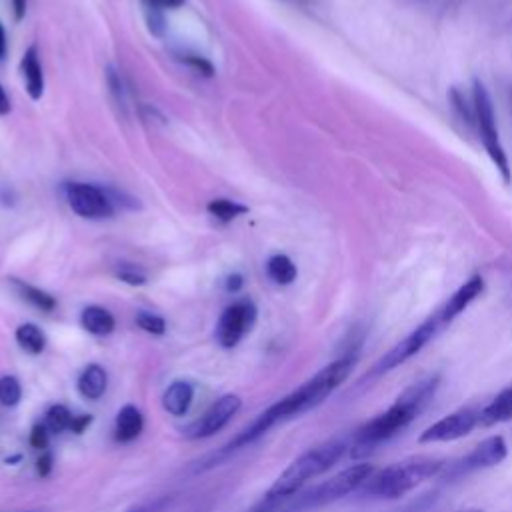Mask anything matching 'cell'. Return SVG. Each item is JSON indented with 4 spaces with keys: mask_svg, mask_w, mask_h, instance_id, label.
<instances>
[{
    "mask_svg": "<svg viewBox=\"0 0 512 512\" xmlns=\"http://www.w3.org/2000/svg\"><path fill=\"white\" fill-rule=\"evenodd\" d=\"M512 420V384L500 390L486 406L480 408V426L488 428Z\"/></svg>",
    "mask_w": 512,
    "mask_h": 512,
    "instance_id": "15",
    "label": "cell"
},
{
    "mask_svg": "<svg viewBox=\"0 0 512 512\" xmlns=\"http://www.w3.org/2000/svg\"><path fill=\"white\" fill-rule=\"evenodd\" d=\"M20 68H22V76H24L26 90H28L30 98L38 100L42 96V92H44V74H42L40 60H38V50L34 46H30L24 52Z\"/></svg>",
    "mask_w": 512,
    "mask_h": 512,
    "instance_id": "18",
    "label": "cell"
},
{
    "mask_svg": "<svg viewBox=\"0 0 512 512\" xmlns=\"http://www.w3.org/2000/svg\"><path fill=\"white\" fill-rule=\"evenodd\" d=\"M144 428V418H142V412L132 406V404H126L118 410L116 414V422H114V438L118 442H132L140 436Z\"/></svg>",
    "mask_w": 512,
    "mask_h": 512,
    "instance_id": "17",
    "label": "cell"
},
{
    "mask_svg": "<svg viewBox=\"0 0 512 512\" xmlns=\"http://www.w3.org/2000/svg\"><path fill=\"white\" fill-rule=\"evenodd\" d=\"M108 84H110V90L112 94L116 96L118 104L124 106V88H122V82H120V76L116 74L114 68H108Z\"/></svg>",
    "mask_w": 512,
    "mask_h": 512,
    "instance_id": "30",
    "label": "cell"
},
{
    "mask_svg": "<svg viewBox=\"0 0 512 512\" xmlns=\"http://www.w3.org/2000/svg\"><path fill=\"white\" fill-rule=\"evenodd\" d=\"M10 112V98L4 92V88L0 86V114H8Z\"/></svg>",
    "mask_w": 512,
    "mask_h": 512,
    "instance_id": "38",
    "label": "cell"
},
{
    "mask_svg": "<svg viewBox=\"0 0 512 512\" xmlns=\"http://www.w3.org/2000/svg\"><path fill=\"white\" fill-rule=\"evenodd\" d=\"M22 398V386L16 376H0V404L2 406H16Z\"/></svg>",
    "mask_w": 512,
    "mask_h": 512,
    "instance_id": "25",
    "label": "cell"
},
{
    "mask_svg": "<svg viewBox=\"0 0 512 512\" xmlns=\"http://www.w3.org/2000/svg\"><path fill=\"white\" fill-rule=\"evenodd\" d=\"M106 386L108 374L100 364H88L76 380V388L80 396H84L86 400H100L106 392Z\"/></svg>",
    "mask_w": 512,
    "mask_h": 512,
    "instance_id": "16",
    "label": "cell"
},
{
    "mask_svg": "<svg viewBox=\"0 0 512 512\" xmlns=\"http://www.w3.org/2000/svg\"><path fill=\"white\" fill-rule=\"evenodd\" d=\"M506 456H508L506 440L500 434L488 436L478 446H474L470 452H466L462 458H458V460L450 462L448 466H444L446 468V478L456 480V478H462V476L472 474L476 470H484V468L496 466Z\"/></svg>",
    "mask_w": 512,
    "mask_h": 512,
    "instance_id": "8",
    "label": "cell"
},
{
    "mask_svg": "<svg viewBox=\"0 0 512 512\" xmlns=\"http://www.w3.org/2000/svg\"><path fill=\"white\" fill-rule=\"evenodd\" d=\"M448 98H450V102H452V108L458 112V116H460L468 126H474V106L466 102L464 94L454 86V88H450Z\"/></svg>",
    "mask_w": 512,
    "mask_h": 512,
    "instance_id": "26",
    "label": "cell"
},
{
    "mask_svg": "<svg viewBox=\"0 0 512 512\" xmlns=\"http://www.w3.org/2000/svg\"><path fill=\"white\" fill-rule=\"evenodd\" d=\"M188 64H192L194 68L202 70L206 76H210V74H212V64H210V62H206V60H202V58H198V56L188 58Z\"/></svg>",
    "mask_w": 512,
    "mask_h": 512,
    "instance_id": "36",
    "label": "cell"
},
{
    "mask_svg": "<svg viewBox=\"0 0 512 512\" xmlns=\"http://www.w3.org/2000/svg\"><path fill=\"white\" fill-rule=\"evenodd\" d=\"M482 292H484V278L478 276V274L470 276V278L446 300V304H444L442 308H438L440 314H442V318H444V322L450 324V322H452L456 316H460Z\"/></svg>",
    "mask_w": 512,
    "mask_h": 512,
    "instance_id": "13",
    "label": "cell"
},
{
    "mask_svg": "<svg viewBox=\"0 0 512 512\" xmlns=\"http://www.w3.org/2000/svg\"><path fill=\"white\" fill-rule=\"evenodd\" d=\"M346 450H348L346 440L332 438L302 452L278 474V478L272 482V486L264 496L270 500H284L298 494L308 480L328 472L336 462H340Z\"/></svg>",
    "mask_w": 512,
    "mask_h": 512,
    "instance_id": "4",
    "label": "cell"
},
{
    "mask_svg": "<svg viewBox=\"0 0 512 512\" xmlns=\"http://www.w3.org/2000/svg\"><path fill=\"white\" fill-rule=\"evenodd\" d=\"M440 386V374H428L412 382L384 412L370 418L364 426L358 428L350 454L360 458L372 452L378 444L390 440L400 430H404L434 398Z\"/></svg>",
    "mask_w": 512,
    "mask_h": 512,
    "instance_id": "1",
    "label": "cell"
},
{
    "mask_svg": "<svg viewBox=\"0 0 512 512\" xmlns=\"http://www.w3.org/2000/svg\"><path fill=\"white\" fill-rule=\"evenodd\" d=\"M118 278L124 280V282H128V284H134V286H140V284L146 282V276L140 274V272H136L134 268H122V270H118Z\"/></svg>",
    "mask_w": 512,
    "mask_h": 512,
    "instance_id": "31",
    "label": "cell"
},
{
    "mask_svg": "<svg viewBox=\"0 0 512 512\" xmlns=\"http://www.w3.org/2000/svg\"><path fill=\"white\" fill-rule=\"evenodd\" d=\"M16 342H18V346L24 350V352H28V354H40L42 350H44V346H46V336H44V332L36 326V324H30V322H26V324H20L18 328H16Z\"/></svg>",
    "mask_w": 512,
    "mask_h": 512,
    "instance_id": "21",
    "label": "cell"
},
{
    "mask_svg": "<svg viewBox=\"0 0 512 512\" xmlns=\"http://www.w3.org/2000/svg\"><path fill=\"white\" fill-rule=\"evenodd\" d=\"M354 364H356V356L352 354H344L332 360L330 364L320 368L312 378L302 382L296 390H292L290 394H286L284 398L276 400L266 410H262L258 416H254L252 418L254 426L264 436L276 424L316 408L350 376Z\"/></svg>",
    "mask_w": 512,
    "mask_h": 512,
    "instance_id": "2",
    "label": "cell"
},
{
    "mask_svg": "<svg viewBox=\"0 0 512 512\" xmlns=\"http://www.w3.org/2000/svg\"><path fill=\"white\" fill-rule=\"evenodd\" d=\"M472 106H474V128L478 130V138L486 154L490 156L492 164L500 172L504 184H512V168L508 162V154L500 142L494 104L484 82L478 78H474V84H472Z\"/></svg>",
    "mask_w": 512,
    "mask_h": 512,
    "instance_id": "6",
    "label": "cell"
},
{
    "mask_svg": "<svg viewBox=\"0 0 512 512\" xmlns=\"http://www.w3.org/2000/svg\"><path fill=\"white\" fill-rule=\"evenodd\" d=\"M4 52H6V32L0 24V56H4Z\"/></svg>",
    "mask_w": 512,
    "mask_h": 512,
    "instance_id": "40",
    "label": "cell"
},
{
    "mask_svg": "<svg viewBox=\"0 0 512 512\" xmlns=\"http://www.w3.org/2000/svg\"><path fill=\"white\" fill-rule=\"evenodd\" d=\"M256 306L250 300H238L230 304L218 318L216 340L222 348H234L256 322Z\"/></svg>",
    "mask_w": 512,
    "mask_h": 512,
    "instance_id": "10",
    "label": "cell"
},
{
    "mask_svg": "<svg viewBox=\"0 0 512 512\" xmlns=\"http://www.w3.org/2000/svg\"><path fill=\"white\" fill-rule=\"evenodd\" d=\"M12 6H14V16L16 20H20L26 12V0H12Z\"/></svg>",
    "mask_w": 512,
    "mask_h": 512,
    "instance_id": "39",
    "label": "cell"
},
{
    "mask_svg": "<svg viewBox=\"0 0 512 512\" xmlns=\"http://www.w3.org/2000/svg\"><path fill=\"white\" fill-rule=\"evenodd\" d=\"M242 284H244V280H242V276H240V274H232V276H228V278H226V290H230V292L240 290V288H242Z\"/></svg>",
    "mask_w": 512,
    "mask_h": 512,
    "instance_id": "37",
    "label": "cell"
},
{
    "mask_svg": "<svg viewBox=\"0 0 512 512\" xmlns=\"http://www.w3.org/2000/svg\"><path fill=\"white\" fill-rule=\"evenodd\" d=\"M480 426V408L476 406H462L444 418L436 420L428 426L420 436V444H434V442H452L468 436L474 428Z\"/></svg>",
    "mask_w": 512,
    "mask_h": 512,
    "instance_id": "9",
    "label": "cell"
},
{
    "mask_svg": "<svg viewBox=\"0 0 512 512\" xmlns=\"http://www.w3.org/2000/svg\"><path fill=\"white\" fill-rule=\"evenodd\" d=\"M68 206L82 218L90 220H100V218H110L114 214L112 200L106 196L104 190H100L94 184L86 182H70L64 188Z\"/></svg>",
    "mask_w": 512,
    "mask_h": 512,
    "instance_id": "11",
    "label": "cell"
},
{
    "mask_svg": "<svg viewBox=\"0 0 512 512\" xmlns=\"http://www.w3.org/2000/svg\"><path fill=\"white\" fill-rule=\"evenodd\" d=\"M36 470H38V474H40L42 478L50 474V470H52V454H50V452L42 450V454H40V458H38V462H36Z\"/></svg>",
    "mask_w": 512,
    "mask_h": 512,
    "instance_id": "32",
    "label": "cell"
},
{
    "mask_svg": "<svg viewBox=\"0 0 512 512\" xmlns=\"http://www.w3.org/2000/svg\"><path fill=\"white\" fill-rule=\"evenodd\" d=\"M444 326H448L440 314V310H436L432 316H428L424 322H420L410 334H406L400 342H396L388 352H384V356H380V360L372 366L370 376H382L394 368H398L400 364L408 362L412 356H416Z\"/></svg>",
    "mask_w": 512,
    "mask_h": 512,
    "instance_id": "7",
    "label": "cell"
},
{
    "mask_svg": "<svg viewBox=\"0 0 512 512\" xmlns=\"http://www.w3.org/2000/svg\"><path fill=\"white\" fill-rule=\"evenodd\" d=\"M282 500H270V498H262L250 512H278V506H280Z\"/></svg>",
    "mask_w": 512,
    "mask_h": 512,
    "instance_id": "33",
    "label": "cell"
},
{
    "mask_svg": "<svg viewBox=\"0 0 512 512\" xmlns=\"http://www.w3.org/2000/svg\"><path fill=\"white\" fill-rule=\"evenodd\" d=\"M372 474H374L372 464H368V462L352 464V466L340 470L338 474H334L332 478L324 480L322 484H318L302 494L284 498L278 506V512H308V510H316L326 504H332V502L348 496L350 492L362 488V484Z\"/></svg>",
    "mask_w": 512,
    "mask_h": 512,
    "instance_id": "5",
    "label": "cell"
},
{
    "mask_svg": "<svg viewBox=\"0 0 512 512\" xmlns=\"http://www.w3.org/2000/svg\"><path fill=\"white\" fill-rule=\"evenodd\" d=\"M194 400V384L190 380H172L164 394H162V406L172 416H184Z\"/></svg>",
    "mask_w": 512,
    "mask_h": 512,
    "instance_id": "14",
    "label": "cell"
},
{
    "mask_svg": "<svg viewBox=\"0 0 512 512\" xmlns=\"http://www.w3.org/2000/svg\"><path fill=\"white\" fill-rule=\"evenodd\" d=\"M150 8H178L184 0H144Z\"/></svg>",
    "mask_w": 512,
    "mask_h": 512,
    "instance_id": "35",
    "label": "cell"
},
{
    "mask_svg": "<svg viewBox=\"0 0 512 512\" xmlns=\"http://www.w3.org/2000/svg\"><path fill=\"white\" fill-rule=\"evenodd\" d=\"M90 422H92V416H90V414H80V416H76V418H74V424H72V432H74V434H82L84 428H86Z\"/></svg>",
    "mask_w": 512,
    "mask_h": 512,
    "instance_id": "34",
    "label": "cell"
},
{
    "mask_svg": "<svg viewBox=\"0 0 512 512\" xmlns=\"http://www.w3.org/2000/svg\"><path fill=\"white\" fill-rule=\"evenodd\" d=\"M170 504V498L168 496H162V498H156V500H150V502H140V504H134L130 508H126L124 512H164V508Z\"/></svg>",
    "mask_w": 512,
    "mask_h": 512,
    "instance_id": "28",
    "label": "cell"
},
{
    "mask_svg": "<svg viewBox=\"0 0 512 512\" xmlns=\"http://www.w3.org/2000/svg\"><path fill=\"white\" fill-rule=\"evenodd\" d=\"M136 324L148 332V334H154V336H162L166 332V322L162 316L158 314H152V312H138L136 314Z\"/></svg>",
    "mask_w": 512,
    "mask_h": 512,
    "instance_id": "27",
    "label": "cell"
},
{
    "mask_svg": "<svg viewBox=\"0 0 512 512\" xmlns=\"http://www.w3.org/2000/svg\"><path fill=\"white\" fill-rule=\"evenodd\" d=\"M12 284H14L16 292H18L28 304H32L34 308H38V310H42V312H52V310L56 308V300H54V296H50L48 292H44V290H40V288H36V286H30V284H26V282H22V280H16V278H12Z\"/></svg>",
    "mask_w": 512,
    "mask_h": 512,
    "instance_id": "22",
    "label": "cell"
},
{
    "mask_svg": "<svg viewBox=\"0 0 512 512\" xmlns=\"http://www.w3.org/2000/svg\"><path fill=\"white\" fill-rule=\"evenodd\" d=\"M242 406V400L238 394H224L220 396L200 418H196L186 430L184 436L190 440H200V438H210L216 432H220L232 416L238 414Z\"/></svg>",
    "mask_w": 512,
    "mask_h": 512,
    "instance_id": "12",
    "label": "cell"
},
{
    "mask_svg": "<svg viewBox=\"0 0 512 512\" xmlns=\"http://www.w3.org/2000/svg\"><path fill=\"white\" fill-rule=\"evenodd\" d=\"M74 414L62 406V404H54L48 408L46 418H44V426L48 428L50 434H60V432H72V424H74Z\"/></svg>",
    "mask_w": 512,
    "mask_h": 512,
    "instance_id": "23",
    "label": "cell"
},
{
    "mask_svg": "<svg viewBox=\"0 0 512 512\" xmlns=\"http://www.w3.org/2000/svg\"><path fill=\"white\" fill-rule=\"evenodd\" d=\"M458 512H482V510H478V508H468V510H458Z\"/></svg>",
    "mask_w": 512,
    "mask_h": 512,
    "instance_id": "41",
    "label": "cell"
},
{
    "mask_svg": "<svg viewBox=\"0 0 512 512\" xmlns=\"http://www.w3.org/2000/svg\"><path fill=\"white\" fill-rule=\"evenodd\" d=\"M80 324L92 336H108L114 332L116 320L114 316L102 306H86L80 314Z\"/></svg>",
    "mask_w": 512,
    "mask_h": 512,
    "instance_id": "19",
    "label": "cell"
},
{
    "mask_svg": "<svg viewBox=\"0 0 512 512\" xmlns=\"http://www.w3.org/2000/svg\"><path fill=\"white\" fill-rule=\"evenodd\" d=\"M48 438H50V432H48V428L44 426V422H42V424H36V426L32 428V432H30V444H32L34 448H38V450H46Z\"/></svg>",
    "mask_w": 512,
    "mask_h": 512,
    "instance_id": "29",
    "label": "cell"
},
{
    "mask_svg": "<svg viewBox=\"0 0 512 512\" xmlns=\"http://www.w3.org/2000/svg\"><path fill=\"white\" fill-rule=\"evenodd\" d=\"M208 212L220 220V222H232L234 218H238L240 214L246 212V206L234 202V200H226V198H216L208 204Z\"/></svg>",
    "mask_w": 512,
    "mask_h": 512,
    "instance_id": "24",
    "label": "cell"
},
{
    "mask_svg": "<svg viewBox=\"0 0 512 512\" xmlns=\"http://www.w3.org/2000/svg\"><path fill=\"white\" fill-rule=\"evenodd\" d=\"M444 466L446 462L442 458L426 454L402 458L378 472L374 470V474L362 484V494L380 500H398L426 480L438 476Z\"/></svg>",
    "mask_w": 512,
    "mask_h": 512,
    "instance_id": "3",
    "label": "cell"
},
{
    "mask_svg": "<svg viewBox=\"0 0 512 512\" xmlns=\"http://www.w3.org/2000/svg\"><path fill=\"white\" fill-rule=\"evenodd\" d=\"M266 272L270 276L272 282L280 284V286H288L296 280V264L286 256V254H274L268 264H266Z\"/></svg>",
    "mask_w": 512,
    "mask_h": 512,
    "instance_id": "20",
    "label": "cell"
},
{
    "mask_svg": "<svg viewBox=\"0 0 512 512\" xmlns=\"http://www.w3.org/2000/svg\"><path fill=\"white\" fill-rule=\"evenodd\" d=\"M20 512H42V510H20Z\"/></svg>",
    "mask_w": 512,
    "mask_h": 512,
    "instance_id": "42",
    "label": "cell"
}]
</instances>
